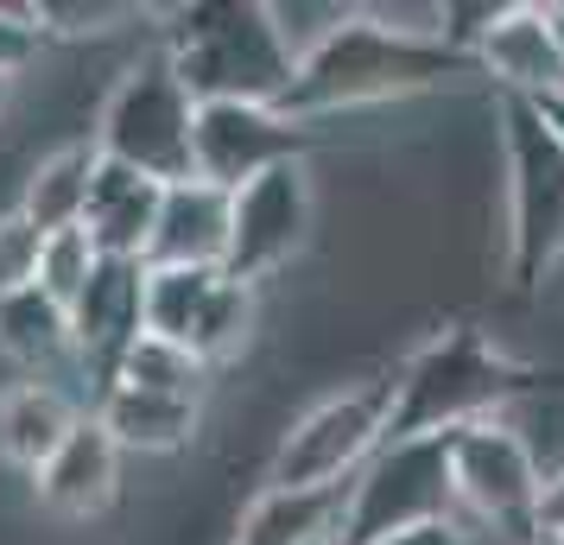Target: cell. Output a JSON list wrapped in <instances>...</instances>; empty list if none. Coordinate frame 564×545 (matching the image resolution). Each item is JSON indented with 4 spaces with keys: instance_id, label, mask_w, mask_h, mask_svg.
Wrapping results in <instances>:
<instances>
[{
    "instance_id": "6da1fadb",
    "label": "cell",
    "mask_w": 564,
    "mask_h": 545,
    "mask_svg": "<svg viewBox=\"0 0 564 545\" xmlns=\"http://www.w3.org/2000/svg\"><path fill=\"white\" fill-rule=\"evenodd\" d=\"M469 70V57L432 39H400L381 20H368V7H356V20L336 32L317 57L299 64V77L285 89L280 115L292 121H317L336 108H361V102H387V96H412V89H437Z\"/></svg>"
},
{
    "instance_id": "7a4b0ae2",
    "label": "cell",
    "mask_w": 564,
    "mask_h": 545,
    "mask_svg": "<svg viewBox=\"0 0 564 545\" xmlns=\"http://www.w3.org/2000/svg\"><path fill=\"white\" fill-rule=\"evenodd\" d=\"M172 70L191 89V102H260L280 108L299 64L273 32V13L254 0H204V7H184L178 26H172Z\"/></svg>"
},
{
    "instance_id": "3957f363",
    "label": "cell",
    "mask_w": 564,
    "mask_h": 545,
    "mask_svg": "<svg viewBox=\"0 0 564 545\" xmlns=\"http://www.w3.org/2000/svg\"><path fill=\"white\" fill-rule=\"evenodd\" d=\"M527 381H533V374H527L520 362H508L501 349H488L476 330H451V337L425 342V349L406 362V374L393 381L387 444L451 438V432L488 425Z\"/></svg>"
},
{
    "instance_id": "277c9868",
    "label": "cell",
    "mask_w": 564,
    "mask_h": 545,
    "mask_svg": "<svg viewBox=\"0 0 564 545\" xmlns=\"http://www.w3.org/2000/svg\"><path fill=\"white\" fill-rule=\"evenodd\" d=\"M501 153H508V254L513 280L539 286L564 260V140L539 102L501 96Z\"/></svg>"
},
{
    "instance_id": "5b68a950",
    "label": "cell",
    "mask_w": 564,
    "mask_h": 545,
    "mask_svg": "<svg viewBox=\"0 0 564 545\" xmlns=\"http://www.w3.org/2000/svg\"><path fill=\"white\" fill-rule=\"evenodd\" d=\"M96 146H102V159H115V165H128L153 184L197 178V102H191V89L178 83L165 52L140 57L128 77L115 83Z\"/></svg>"
},
{
    "instance_id": "8992f818",
    "label": "cell",
    "mask_w": 564,
    "mask_h": 545,
    "mask_svg": "<svg viewBox=\"0 0 564 545\" xmlns=\"http://www.w3.org/2000/svg\"><path fill=\"white\" fill-rule=\"evenodd\" d=\"M457 520V482H451V438L381 444L375 464L349 482V514L336 545H381L393 533Z\"/></svg>"
},
{
    "instance_id": "52a82bcc",
    "label": "cell",
    "mask_w": 564,
    "mask_h": 545,
    "mask_svg": "<svg viewBox=\"0 0 564 545\" xmlns=\"http://www.w3.org/2000/svg\"><path fill=\"white\" fill-rule=\"evenodd\" d=\"M393 418V381H361V388L330 393L324 406H311L292 432L280 438L267 464V489H336L356 482L387 444Z\"/></svg>"
},
{
    "instance_id": "ba28073f",
    "label": "cell",
    "mask_w": 564,
    "mask_h": 545,
    "mask_svg": "<svg viewBox=\"0 0 564 545\" xmlns=\"http://www.w3.org/2000/svg\"><path fill=\"white\" fill-rule=\"evenodd\" d=\"M451 482H457V520L488 545V533L508 545L539 539V469L501 425L451 432Z\"/></svg>"
},
{
    "instance_id": "9c48e42d",
    "label": "cell",
    "mask_w": 564,
    "mask_h": 545,
    "mask_svg": "<svg viewBox=\"0 0 564 545\" xmlns=\"http://www.w3.org/2000/svg\"><path fill=\"white\" fill-rule=\"evenodd\" d=\"M254 324V286L223 266H147V337L178 342L197 362H223Z\"/></svg>"
},
{
    "instance_id": "30bf717a",
    "label": "cell",
    "mask_w": 564,
    "mask_h": 545,
    "mask_svg": "<svg viewBox=\"0 0 564 545\" xmlns=\"http://www.w3.org/2000/svg\"><path fill=\"white\" fill-rule=\"evenodd\" d=\"M311 133L280 108L260 102H204L197 108V178L216 190H241V184L267 178L273 165H305Z\"/></svg>"
},
{
    "instance_id": "8fae6325",
    "label": "cell",
    "mask_w": 564,
    "mask_h": 545,
    "mask_svg": "<svg viewBox=\"0 0 564 545\" xmlns=\"http://www.w3.org/2000/svg\"><path fill=\"white\" fill-rule=\"evenodd\" d=\"M305 229H311V172L305 165H273L267 178L235 190L229 260H223V273L241 280V286L280 273L285 260L305 248Z\"/></svg>"
},
{
    "instance_id": "7c38bea8",
    "label": "cell",
    "mask_w": 564,
    "mask_h": 545,
    "mask_svg": "<svg viewBox=\"0 0 564 545\" xmlns=\"http://www.w3.org/2000/svg\"><path fill=\"white\" fill-rule=\"evenodd\" d=\"M70 337H77L89 388L102 400L115 388V368L147 337V260H96L89 286L70 305Z\"/></svg>"
},
{
    "instance_id": "4fadbf2b",
    "label": "cell",
    "mask_w": 564,
    "mask_h": 545,
    "mask_svg": "<svg viewBox=\"0 0 564 545\" xmlns=\"http://www.w3.org/2000/svg\"><path fill=\"white\" fill-rule=\"evenodd\" d=\"M469 64L488 70L501 83V96H520V102L564 96V45L552 32L545 7H501V20L482 32V45H476Z\"/></svg>"
},
{
    "instance_id": "5bb4252c",
    "label": "cell",
    "mask_w": 564,
    "mask_h": 545,
    "mask_svg": "<svg viewBox=\"0 0 564 545\" xmlns=\"http://www.w3.org/2000/svg\"><path fill=\"white\" fill-rule=\"evenodd\" d=\"M0 356H13L26 368V381H45V388L70 393L83 406L77 381H89V374H83L77 337H70V312L57 298H45L39 286L0 298ZM89 400H96V388H89Z\"/></svg>"
},
{
    "instance_id": "9a60e30c",
    "label": "cell",
    "mask_w": 564,
    "mask_h": 545,
    "mask_svg": "<svg viewBox=\"0 0 564 545\" xmlns=\"http://www.w3.org/2000/svg\"><path fill=\"white\" fill-rule=\"evenodd\" d=\"M229 216H235L229 190H216L204 178L165 184L147 266H223L229 260Z\"/></svg>"
},
{
    "instance_id": "2e32d148",
    "label": "cell",
    "mask_w": 564,
    "mask_h": 545,
    "mask_svg": "<svg viewBox=\"0 0 564 545\" xmlns=\"http://www.w3.org/2000/svg\"><path fill=\"white\" fill-rule=\"evenodd\" d=\"M159 197H165V184L102 159L96 165V184H89V209H83V235L96 241V254L102 260H147L153 222H159Z\"/></svg>"
},
{
    "instance_id": "e0dca14e",
    "label": "cell",
    "mask_w": 564,
    "mask_h": 545,
    "mask_svg": "<svg viewBox=\"0 0 564 545\" xmlns=\"http://www.w3.org/2000/svg\"><path fill=\"white\" fill-rule=\"evenodd\" d=\"M115 482H121V444L108 438L96 418H83L64 438V450L39 469V501L57 520H89L115 501Z\"/></svg>"
},
{
    "instance_id": "ac0fdd59",
    "label": "cell",
    "mask_w": 564,
    "mask_h": 545,
    "mask_svg": "<svg viewBox=\"0 0 564 545\" xmlns=\"http://www.w3.org/2000/svg\"><path fill=\"white\" fill-rule=\"evenodd\" d=\"M83 418L89 413H83L70 393L45 388V381H13V388L0 393V464L39 476Z\"/></svg>"
},
{
    "instance_id": "d6986e66",
    "label": "cell",
    "mask_w": 564,
    "mask_h": 545,
    "mask_svg": "<svg viewBox=\"0 0 564 545\" xmlns=\"http://www.w3.org/2000/svg\"><path fill=\"white\" fill-rule=\"evenodd\" d=\"M349 514V482L336 489H267L241 514L235 545H330Z\"/></svg>"
},
{
    "instance_id": "ffe728a7",
    "label": "cell",
    "mask_w": 564,
    "mask_h": 545,
    "mask_svg": "<svg viewBox=\"0 0 564 545\" xmlns=\"http://www.w3.org/2000/svg\"><path fill=\"white\" fill-rule=\"evenodd\" d=\"M96 165H102V146L96 140H70L32 165L26 197H20V216H26L39 235L57 229H83V209H89V184H96Z\"/></svg>"
},
{
    "instance_id": "44dd1931",
    "label": "cell",
    "mask_w": 564,
    "mask_h": 545,
    "mask_svg": "<svg viewBox=\"0 0 564 545\" xmlns=\"http://www.w3.org/2000/svg\"><path fill=\"white\" fill-rule=\"evenodd\" d=\"M89 418L121 450H178L197 432V400H172V393H147V388H108Z\"/></svg>"
},
{
    "instance_id": "7402d4cb",
    "label": "cell",
    "mask_w": 564,
    "mask_h": 545,
    "mask_svg": "<svg viewBox=\"0 0 564 545\" xmlns=\"http://www.w3.org/2000/svg\"><path fill=\"white\" fill-rule=\"evenodd\" d=\"M488 425H501V432L527 450V464L539 469L545 489L564 476V388H552V381H539L533 374V381L513 393Z\"/></svg>"
},
{
    "instance_id": "603a6c76",
    "label": "cell",
    "mask_w": 564,
    "mask_h": 545,
    "mask_svg": "<svg viewBox=\"0 0 564 545\" xmlns=\"http://www.w3.org/2000/svg\"><path fill=\"white\" fill-rule=\"evenodd\" d=\"M209 368L178 349V342H159V337H140L128 349V362L115 368V388H147V393H172V400H197Z\"/></svg>"
},
{
    "instance_id": "cb8c5ba5",
    "label": "cell",
    "mask_w": 564,
    "mask_h": 545,
    "mask_svg": "<svg viewBox=\"0 0 564 545\" xmlns=\"http://www.w3.org/2000/svg\"><path fill=\"white\" fill-rule=\"evenodd\" d=\"M267 13H273V32H280V45L292 52V64L317 57L336 32L356 20V7H343V0H273Z\"/></svg>"
},
{
    "instance_id": "d4e9b609",
    "label": "cell",
    "mask_w": 564,
    "mask_h": 545,
    "mask_svg": "<svg viewBox=\"0 0 564 545\" xmlns=\"http://www.w3.org/2000/svg\"><path fill=\"white\" fill-rule=\"evenodd\" d=\"M96 241L83 229H57V235H45V254H39V292L45 298H57L64 312L77 305V292L89 286V273H96Z\"/></svg>"
},
{
    "instance_id": "484cf974",
    "label": "cell",
    "mask_w": 564,
    "mask_h": 545,
    "mask_svg": "<svg viewBox=\"0 0 564 545\" xmlns=\"http://www.w3.org/2000/svg\"><path fill=\"white\" fill-rule=\"evenodd\" d=\"M39 254H45V235L32 229L26 216H0V298L39 286Z\"/></svg>"
},
{
    "instance_id": "4316f807",
    "label": "cell",
    "mask_w": 564,
    "mask_h": 545,
    "mask_svg": "<svg viewBox=\"0 0 564 545\" xmlns=\"http://www.w3.org/2000/svg\"><path fill=\"white\" fill-rule=\"evenodd\" d=\"M39 7H0V77L26 70L32 52H39Z\"/></svg>"
},
{
    "instance_id": "83f0119b",
    "label": "cell",
    "mask_w": 564,
    "mask_h": 545,
    "mask_svg": "<svg viewBox=\"0 0 564 545\" xmlns=\"http://www.w3.org/2000/svg\"><path fill=\"white\" fill-rule=\"evenodd\" d=\"M381 545H482L463 520H432V526H412V533H393Z\"/></svg>"
},
{
    "instance_id": "f1b7e54d",
    "label": "cell",
    "mask_w": 564,
    "mask_h": 545,
    "mask_svg": "<svg viewBox=\"0 0 564 545\" xmlns=\"http://www.w3.org/2000/svg\"><path fill=\"white\" fill-rule=\"evenodd\" d=\"M539 533H545V539H564V476L539 494Z\"/></svg>"
},
{
    "instance_id": "f546056e",
    "label": "cell",
    "mask_w": 564,
    "mask_h": 545,
    "mask_svg": "<svg viewBox=\"0 0 564 545\" xmlns=\"http://www.w3.org/2000/svg\"><path fill=\"white\" fill-rule=\"evenodd\" d=\"M545 108V121H552V128H558V140H564V96H552V102H539Z\"/></svg>"
},
{
    "instance_id": "4dcf8cb0",
    "label": "cell",
    "mask_w": 564,
    "mask_h": 545,
    "mask_svg": "<svg viewBox=\"0 0 564 545\" xmlns=\"http://www.w3.org/2000/svg\"><path fill=\"white\" fill-rule=\"evenodd\" d=\"M545 13H552V32H558V45H564V0H545Z\"/></svg>"
},
{
    "instance_id": "1f68e13d",
    "label": "cell",
    "mask_w": 564,
    "mask_h": 545,
    "mask_svg": "<svg viewBox=\"0 0 564 545\" xmlns=\"http://www.w3.org/2000/svg\"><path fill=\"white\" fill-rule=\"evenodd\" d=\"M7 89H13V77H0V102H7Z\"/></svg>"
},
{
    "instance_id": "d6a6232c",
    "label": "cell",
    "mask_w": 564,
    "mask_h": 545,
    "mask_svg": "<svg viewBox=\"0 0 564 545\" xmlns=\"http://www.w3.org/2000/svg\"><path fill=\"white\" fill-rule=\"evenodd\" d=\"M533 545H564V539H545V533H539V539H533Z\"/></svg>"
},
{
    "instance_id": "836d02e7",
    "label": "cell",
    "mask_w": 564,
    "mask_h": 545,
    "mask_svg": "<svg viewBox=\"0 0 564 545\" xmlns=\"http://www.w3.org/2000/svg\"><path fill=\"white\" fill-rule=\"evenodd\" d=\"M330 545H336V539H330Z\"/></svg>"
}]
</instances>
